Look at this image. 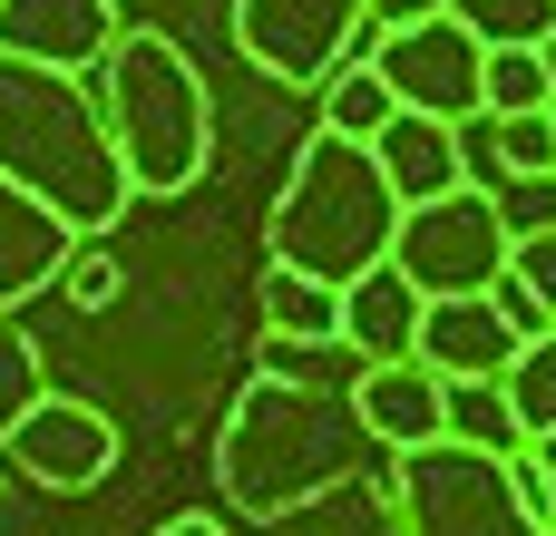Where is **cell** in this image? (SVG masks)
Listing matches in <instances>:
<instances>
[{
	"label": "cell",
	"mask_w": 556,
	"mask_h": 536,
	"mask_svg": "<svg viewBox=\"0 0 556 536\" xmlns=\"http://www.w3.org/2000/svg\"><path fill=\"white\" fill-rule=\"evenodd\" d=\"M0 186H20L29 205H49L78 244L127 215V176H117V146L98 127V98L88 78H59V68H20L0 59Z\"/></svg>",
	"instance_id": "6da1fadb"
},
{
	"label": "cell",
	"mask_w": 556,
	"mask_h": 536,
	"mask_svg": "<svg viewBox=\"0 0 556 536\" xmlns=\"http://www.w3.org/2000/svg\"><path fill=\"white\" fill-rule=\"evenodd\" d=\"M371 469V439L352 420V400L332 391H283V381H244V400L225 410V439H215V488L225 508L244 518H293L303 498L342 488Z\"/></svg>",
	"instance_id": "7a4b0ae2"
},
{
	"label": "cell",
	"mask_w": 556,
	"mask_h": 536,
	"mask_svg": "<svg viewBox=\"0 0 556 536\" xmlns=\"http://www.w3.org/2000/svg\"><path fill=\"white\" fill-rule=\"evenodd\" d=\"M98 127L117 146V176L127 195H186L215 156V107H205V78L195 59L166 39V29H117L108 59H98Z\"/></svg>",
	"instance_id": "3957f363"
},
{
	"label": "cell",
	"mask_w": 556,
	"mask_h": 536,
	"mask_svg": "<svg viewBox=\"0 0 556 536\" xmlns=\"http://www.w3.org/2000/svg\"><path fill=\"white\" fill-rule=\"evenodd\" d=\"M391 225H401V205H391V186H381L371 146L313 137V146L293 156L283 195H274V254H264V264L313 273V283H332V293H342L352 273H371V264L391 254Z\"/></svg>",
	"instance_id": "277c9868"
},
{
	"label": "cell",
	"mask_w": 556,
	"mask_h": 536,
	"mask_svg": "<svg viewBox=\"0 0 556 536\" xmlns=\"http://www.w3.org/2000/svg\"><path fill=\"white\" fill-rule=\"evenodd\" d=\"M391 518H401V536H538L508 459H479L459 439L391 459Z\"/></svg>",
	"instance_id": "5b68a950"
},
{
	"label": "cell",
	"mask_w": 556,
	"mask_h": 536,
	"mask_svg": "<svg viewBox=\"0 0 556 536\" xmlns=\"http://www.w3.org/2000/svg\"><path fill=\"white\" fill-rule=\"evenodd\" d=\"M381 264H391L420 303H459V293H489V283H498V264H508V225H498V205H489L479 186H459V195L401 205Z\"/></svg>",
	"instance_id": "8992f818"
},
{
	"label": "cell",
	"mask_w": 556,
	"mask_h": 536,
	"mask_svg": "<svg viewBox=\"0 0 556 536\" xmlns=\"http://www.w3.org/2000/svg\"><path fill=\"white\" fill-rule=\"evenodd\" d=\"M235 49L283 88H323L342 59L371 49V10L362 0H235Z\"/></svg>",
	"instance_id": "52a82bcc"
},
{
	"label": "cell",
	"mask_w": 556,
	"mask_h": 536,
	"mask_svg": "<svg viewBox=\"0 0 556 536\" xmlns=\"http://www.w3.org/2000/svg\"><path fill=\"white\" fill-rule=\"evenodd\" d=\"M371 78L391 88V107L401 117H440V127H459V117H479V68H489V49L459 29V20H420V29H381L371 49Z\"/></svg>",
	"instance_id": "ba28073f"
},
{
	"label": "cell",
	"mask_w": 556,
	"mask_h": 536,
	"mask_svg": "<svg viewBox=\"0 0 556 536\" xmlns=\"http://www.w3.org/2000/svg\"><path fill=\"white\" fill-rule=\"evenodd\" d=\"M0 459H10L29 488H59V498H78V488H98V478L127 459V439H117V420H108V410L39 391V400H29V420L0 439Z\"/></svg>",
	"instance_id": "9c48e42d"
},
{
	"label": "cell",
	"mask_w": 556,
	"mask_h": 536,
	"mask_svg": "<svg viewBox=\"0 0 556 536\" xmlns=\"http://www.w3.org/2000/svg\"><path fill=\"white\" fill-rule=\"evenodd\" d=\"M117 39V0H0V59L88 78Z\"/></svg>",
	"instance_id": "30bf717a"
},
{
	"label": "cell",
	"mask_w": 556,
	"mask_h": 536,
	"mask_svg": "<svg viewBox=\"0 0 556 536\" xmlns=\"http://www.w3.org/2000/svg\"><path fill=\"white\" fill-rule=\"evenodd\" d=\"M410 361L440 371V381H498V371L518 361V332H508V312H498L489 293L420 303V342H410Z\"/></svg>",
	"instance_id": "8fae6325"
},
{
	"label": "cell",
	"mask_w": 556,
	"mask_h": 536,
	"mask_svg": "<svg viewBox=\"0 0 556 536\" xmlns=\"http://www.w3.org/2000/svg\"><path fill=\"white\" fill-rule=\"evenodd\" d=\"M440 400H450V381L440 371H420V361H381V371H362L352 381V420H362V439L371 449H430L440 439Z\"/></svg>",
	"instance_id": "7c38bea8"
},
{
	"label": "cell",
	"mask_w": 556,
	"mask_h": 536,
	"mask_svg": "<svg viewBox=\"0 0 556 536\" xmlns=\"http://www.w3.org/2000/svg\"><path fill=\"white\" fill-rule=\"evenodd\" d=\"M371 166H381L391 205H430V195H459V186H469V176H459V127L401 117V107H391V127L371 137Z\"/></svg>",
	"instance_id": "4fadbf2b"
},
{
	"label": "cell",
	"mask_w": 556,
	"mask_h": 536,
	"mask_svg": "<svg viewBox=\"0 0 556 536\" xmlns=\"http://www.w3.org/2000/svg\"><path fill=\"white\" fill-rule=\"evenodd\" d=\"M342 342H352V361H362V371L410 361V342H420V293H410L391 264L352 273V283H342Z\"/></svg>",
	"instance_id": "5bb4252c"
},
{
	"label": "cell",
	"mask_w": 556,
	"mask_h": 536,
	"mask_svg": "<svg viewBox=\"0 0 556 536\" xmlns=\"http://www.w3.org/2000/svg\"><path fill=\"white\" fill-rule=\"evenodd\" d=\"M68 244H78V234H68L49 205H29L20 186H0V312H20L39 283H59Z\"/></svg>",
	"instance_id": "9a60e30c"
},
{
	"label": "cell",
	"mask_w": 556,
	"mask_h": 536,
	"mask_svg": "<svg viewBox=\"0 0 556 536\" xmlns=\"http://www.w3.org/2000/svg\"><path fill=\"white\" fill-rule=\"evenodd\" d=\"M264 332L274 342H332L342 332V293L332 283H313V273H283V264H264Z\"/></svg>",
	"instance_id": "2e32d148"
},
{
	"label": "cell",
	"mask_w": 556,
	"mask_h": 536,
	"mask_svg": "<svg viewBox=\"0 0 556 536\" xmlns=\"http://www.w3.org/2000/svg\"><path fill=\"white\" fill-rule=\"evenodd\" d=\"M254 381H283V391H332V400H352L362 361H352V342H342V332H332V342H274V332H264V352H254Z\"/></svg>",
	"instance_id": "e0dca14e"
},
{
	"label": "cell",
	"mask_w": 556,
	"mask_h": 536,
	"mask_svg": "<svg viewBox=\"0 0 556 536\" xmlns=\"http://www.w3.org/2000/svg\"><path fill=\"white\" fill-rule=\"evenodd\" d=\"M274 536H401V518H391V498H381V488L342 478V488L303 498L293 518H274Z\"/></svg>",
	"instance_id": "ac0fdd59"
},
{
	"label": "cell",
	"mask_w": 556,
	"mask_h": 536,
	"mask_svg": "<svg viewBox=\"0 0 556 536\" xmlns=\"http://www.w3.org/2000/svg\"><path fill=\"white\" fill-rule=\"evenodd\" d=\"M440 439H459V449H479V459H518V449H528L518 420H508V400H498V381H450Z\"/></svg>",
	"instance_id": "d6986e66"
},
{
	"label": "cell",
	"mask_w": 556,
	"mask_h": 536,
	"mask_svg": "<svg viewBox=\"0 0 556 536\" xmlns=\"http://www.w3.org/2000/svg\"><path fill=\"white\" fill-rule=\"evenodd\" d=\"M498 400H508V420H518V439H528V449L556 439V332L518 342V361L498 371Z\"/></svg>",
	"instance_id": "ffe728a7"
},
{
	"label": "cell",
	"mask_w": 556,
	"mask_h": 536,
	"mask_svg": "<svg viewBox=\"0 0 556 536\" xmlns=\"http://www.w3.org/2000/svg\"><path fill=\"white\" fill-rule=\"evenodd\" d=\"M391 127V88L371 78V59H342L332 78H323V137H342V146H371Z\"/></svg>",
	"instance_id": "44dd1931"
},
{
	"label": "cell",
	"mask_w": 556,
	"mask_h": 536,
	"mask_svg": "<svg viewBox=\"0 0 556 536\" xmlns=\"http://www.w3.org/2000/svg\"><path fill=\"white\" fill-rule=\"evenodd\" d=\"M556 98V78L538 68V49H489L479 68V117H538Z\"/></svg>",
	"instance_id": "7402d4cb"
},
{
	"label": "cell",
	"mask_w": 556,
	"mask_h": 536,
	"mask_svg": "<svg viewBox=\"0 0 556 536\" xmlns=\"http://www.w3.org/2000/svg\"><path fill=\"white\" fill-rule=\"evenodd\" d=\"M450 20H459L479 49H538L556 29V0H450Z\"/></svg>",
	"instance_id": "603a6c76"
},
{
	"label": "cell",
	"mask_w": 556,
	"mask_h": 536,
	"mask_svg": "<svg viewBox=\"0 0 556 536\" xmlns=\"http://www.w3.org/2000/svg\"><path fill=\"white\" fill-rule=\"evenodd\" d=\"M39 391H49V361H39V342L0 312V439L29 420V400H39Z\"/></svg>",
	"instance_id": "cb8c5ba5"
},
{
	"label": "cell",
	"mask_w": 556,
	"mask_h": 536,
	"mask_svg": "<svg viewBox=\"0 0 556 536\" xmlns=\"http://www.w3.org/2000/svg\"><path fill=\"white\" fill-rule=\"evenodd\" d=\"M498 273H508V293H518V303H528V312L556 332V225H547V234H518Z\"/></svg>",
	"instance_id": "d4e9b609"
},
{
	"label": "cell",
	"mask_w": 556,
	"mask_h": 536,
	"mask_svg": "<svg viewBox=\"0 0 556 536\" xmlns=\"http://www.w3.org/2000/svg\"><path fill=\"white\" fill-rule=\"evenodd\" d=\"M59 293H68L78 312H108V303L127 293V264H117V254L88 234V244H68V264H59Z\"/></svg>",
	"instance_id": "484cf974"
},
{
	"label": "cell",
	"mask_w": 556,
	"mask_h": 536,
	"mask_svg": "<svg viewBox=\"0 0 556 536\" xmlns=\"http://www.w3.org/2000/svg\"><path fill=\"white\" fill-rule=\"evenodd\" d=\"M489 205H498L508 244H518V234H547V225H556V176H498Z\"/></svg>",
	"instance_id": "4316f807"
},
{
	"label": "cell",
	"mask_w": 556,
	"mask_h": 536,
	"mask_svg": "<svg viewBox=\"0 0 556 536\" xmlns=\"http://www.w3.org/2000/svg\"><path fill=\"white\" fill-rule=\"evenodd\" d=\"M371 10V39L381 29H420V20H450V0H362Z\"/></svg>",
	"instance_id": "83f0119b"
},
{
	"label": "cell",
	"mask_w": 556,
	"mask_h": 536,
	"mask_svg": "<svg viewBox=\"0 0 556 536\" xmlns=\"http://www.w3.org/2000/svg\"><path fill=\"white\" fill-rule=\"evenodd\" d=\"M528 469H538V536H556V439L528 449Z\"/></svg>",
	"instance_id": "f1b7e54d"
},
{
	"label": "cell",
	"mask_w": 556,
	"mask_h": 536,
	"mask_svg": "<svg viewBox=\"0 0 556 536\" xmlns=\"http://www.w3.org/2000/svg\"><path fill=\"white\" fill-rule=\"evenodd\" d=\"M156 536H235V527H215V518H166Z\"/></svg>",
	"instance_id": "f546056e"
},
{
	"label": "cell",
	"mask_w": 556,
	"mask_h": 536,
	"mask_svg": "<svg viewBox=\"0 0 556 536\" xmlns=\"http://www.w3.org/2000/svg\"><path fill=\"white\" fill-rule=\"evenodd\" d=\"M538 68H547V78H556V29H547V39H538Z\"/></svg>",
	"instance_id": "4dcf8cb0"
},
{
	"label": "cell",
	"mask_w": 556,
	"mask_h": 536,
	"mask_svg": "<svg viewBox=\"0 0 556 536\" xmlns=\"http://www.w3.org/2000/svg\"><path fill=\"white\" fill-rule=\"evenodd\" d=\"M0 536H10V488H0Z\"/></svg>",
	"instance_id": "1f68e13d"
},
{
	"label": "cell",
	"mask_w": 556,
	"mask_h": 536,
	"mask_svg": "<svg viewBox=\"0 0 556 536\" xmlns=\"http://www.w3.org/2000/svg\"><path fill=\"white\" fill-rule=\"evenodd\" d=\"M547 127H556V98H547Z\"/></svg>",
	"instance_id": "d6a6232c"
}]
</instances>
